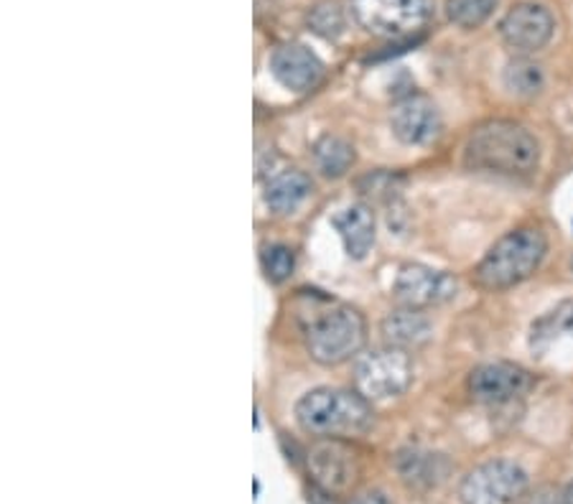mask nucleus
<instances>
[{
	"label": "nucleus",
	"instance_id": "1",
	"mask_svg": "<svg viewBox=\"0 0 573 504\" xmlns=\"http://www.w3.org/2000/svg\"><path fill=\"white\" fill-rule=\"evenodd\" d=\"M540 164V145L530 130L510 120H490L469 136L467 166L492 174L528 176Z\"/></svg>",
	"mask_w": 573,
	"mask_h": 504
},
{
	"label": "nucleus",
	"instance_id": "2",
	"mask_svg": "<svg viewBox=\"0 0 573 504\" xmlns=\"http://www.w3.org/2000/svg\"><path fill=\"white\" fill-rule=\"evenodd\" d=\"M301 429L324 438L360 436L373 425V408L365 395L342 387H319L299 400Z\"/></svg>",
	"mask_w": 573,
	"mask_h": 504
},
{
	"label": "nucleus",
	"instance_id": "3",
	"mask_svg": "<svg viewBox=\"0 0 573 504\" xmlns=\"http://www.w3.org/2000/svg\"><path fill=\"white\" fill-rule=\"evenodd\" d=\"M548 239L543 230L521 227L507 232L500 243H494L484 260L477 266V283L490 291H505L528 281L546 258Z\"/></svg>",
	"mask_w": 573,
	"mask_h": 504
},
{
	"label": "nucleus",
	"instance_id": "4",
	"mask_svg": "<svg viewBox=\"0 0 573 504\" xmlns=\"http://www.w3.org/2000/svg\"><path fill=\"white\" fill-rule=\"evenodd\" d=\"M367 324L352 306H329L306 327V347L316 362L342 364L365 347Z\"/></svg>",
	"mask_w": 573,
	"mask_h": 504
},
{
	"label": "nucleus",
	"instance_id": "5",
	"mask_svg": "<svg viewBox=\"0 0 573 504\" xmlns=\"http://www.w3.org/2000/svg\"><path fill=\"white\" fill-rule=\"evenodd\" d=\"M413 383V360L408 349L383 347L362 354L354 364V385L367 400H385L406 392Z\"/></svg>",
	"mask_w": 573,
	"mask_h": 504
},
{
	"label": "nucleus",
	"instance_id": "6",
	"mask_svg": "<svg viewBox=\"0 0 573 504\" xmlns=\"http://www.w3.org/2000/svg\"><path fill=\"white\" fill-rule=\"evenodd\" d=\"M350 8L373 36H410L431 19V0H350Z\"/></svg>",
	"mask_w": 573,
	"mask_h": 504
},
{
	"label": "nucleus",
	"instance_id": "7",
	"mask_svg": "<svg viewBox=\"0 0 573 504\" xmlns=\"http://www.w3.org/2000/svg\"><path fill=\"white\" fill-rule=\"evenodd\" d=\"M528 490V477L513 461H490L469 471L459 487L461 504H515Z\"/></svg>",
	"mask_w": 573,
	"mask_h": 504
},
{
	"label": "nucleus",
	"instance_id": "8",
	"mask_svg": "<svg viewBox=\"0 0 573 504\" xmlns=\"http://www.w3.org/2000/svg\"><path fill=\"white\" fill-rule=\"evenodd\" d=\"M308 471H312L314 484L331 497V494L352 490L360 477V461L358 454L342 441L327 438L308 452Z\"/></svg>",
	"mask_w": 573,
	"mask_h": 504
},
{
	"label": "nucleus",
	"instance_id": "9",
	"mask_svg": "<svg viewBox=\"0 0 573 504\" xmlns=\"http://www.w3.org/2000/svg\"><path fill=\"white\" fill-rule=\"evenodd\" d=\"M556 21L548 8L538 3H521L510 8L500 23L502 42L517 54H536L553 38Z\"/></svg>",
	"mask_w": 573,
	"mask_h": 504
},
{
	"label": "nucleus",
	"instance_id": "10",
	"mask_svg": "<svg viewBox=\"0 0 573 504\" xmlns=\"http://www.w3.org/2000/svg\"><path fill=\"white\" fill-rule=\"evenodd\" d=\"M533 387V375L513 362H492L482 364L471 372L469 390L479 402L487 406H507L523 398Z\"/></svg>",
	"mask_w": 573,
	"mask_h": 504
},
{
	"label": "nucleus",
	"instance_id": "11",
	"mask_svg": "<svg viewBox=\"0 0 573 504\" xmlns=\"http://www.w3.org/2000/svg\"><path fill=\"white\" fill-rule=\"evenodd\" d=\"M393 296L408 308H429L456 296L454 276L429 266H402L393 283Z\"/></svg>",
	"mask_w": 573,
	"mask_h": 504
},
{
	"label": "nucleus",
	"instance_id": "12",
	"mask_svg": "<svg viewBox=\"0 0 573 504\" xmlns=\"http://www.w3.org/2000/svg\"><path fill=\"white\" fill-rule=\"evenodd\" d=\"M393 133L406 145H425L441 136V113L425 95H408L393 107Z\"/></svg>",
	"mask_w": 573,
	"mask_h": 504
},
{
	"label": "nucleus",
	"instance_id": "13",
	"mask_svg": "<svg viewBox=\"0 0 573 504\" xmlns=\"http://www.w3.org/2000/svg\"><path fill=\"white\" fill-rule=\"evenodd\" d=\"M273 77L291 92H306L321 80V61L312 49L301 44H283L273 51L270 59Z\"/></svg>",
	"mask_w": 573,
	"mask_h": 504
},
{
	"label": "nucleus",
	"instance_id": "14",
	"mask_svg": "<svg viewBox=\"0 0 573 504\" xmlns=\"http://www.w3.org/2000/svg\"><path fill=\"white\" fill-rule=\"evenodd\" d=\"M339 237L347 247V255L354 260H362L370 253V247L375 243V214L373 209L365 204H352L339 212L335 220Z\"/></svg>",
	"mask_w": 573,
	"mask_h": 504
},
{
	"label": "nucleus",
	"instance_id": "15",
	"mask_svg": "<svg viewBox=\"0 0 573 504\" xmlns=\"http://www.w3.org/2000/svg\"><path fill=\"white\" fill-rule=\"evenodd\" d=\"M383 337L390 347L413 349L431 339V321L421 314V308L402 306L398 312L387 314L383 321Z\"/></svg>",
	"mask_w": 573,
	"mask_h": 504
},
{
	"label": "nucleus",
	"instance_id": "16",
	"mask_svg": "<svg viewBox=\"0 0 573 504\" xmlns=\"http://www.w3.org/2000/svg\"><path fill=\"white\" fill-rule=\"evenodd\" d=\"M308 194H312V181H308L304 171H281L266 186V204L276 214H289L293 209H299Z\"/></svg>",
	"mask_w": 573,
	"mask_h": 504
},
{
	"label": "nucleus",
	"instance_id": "17",
	"mask_svg": "<svg viewBox=\"0 0 573 504\" xmlns=\"http://www.w3.org/2000/svg\"><path fill=\"white\" fill-rule=\"evenodd\" d=\"M566 337L573 339V301H563L553 312H548L543 319L533 324L530 349L536 354H546L556 341Z\"/></svg>",
	"mask_w": 573,
	"mask_h": 504
},
{
	"label": "nucleus",
	"instance_id": "18",
	"mask_svg": "<svg viewBox=\"0 0 573 504\" xmlns=\"http://www.w3.org/2000/svg\"><path fill=\"white\" fill-rule=\"evenodd\" d=\"M398 469L402 482L410 487H436L441 479L446 477L448 464L444 456L408 452V454H400Z\"/></svg>",
	"mask_w": 573,
	"mask_h": 504
},
{
	"label": "nucleus",
	"instance_id": "19",
	"mask_svg": "<svg viewBox=\"0 0 573 504\" xmlns=\"http://www.w3.org/2000/svg\"><path fill=\"white\" fill-rule=\"evenodd\" d=\"M314 159L316 166L327 176H342L354 164V149L344 138L324 136L321 141H316L314 145Z\"/></svg>",
	"mask_w": 573,
	"mask_h": 504
},
{
	"label": "nucleus",
	"instance_id": "20",
	"mask_svg": "<svg viewBox=\"0 0 573 504\" xmlns=\"http://www.w3.org/2000/svg\"><path fill=\"white\" fill-rule=\"evenodd\" d=\"M505 87L517 97H533L543 87V72L530 59L517 57L505 69Z\"/></svg>",
	"mask_w": 573,
	"mask_h": 504
},
{
	"label": "nucleus",
	"instance_id": "21",
	"mask_svg": "<svg viewBox=\"0 0 573 504\" xmlns=\"http://www.w3.org/2000/svg\"><path fill=\"white\" fill-rule=\"evenodd\" d=\"M498 8V0H446V15L459 28H479Z\"/></svg>",
	"mask_w": 573,
	"mask_h": 504
},
{
	"label": "nucleus",
	"instance_id": "22",
	"mask_svg": "<svg viewBox=\"0 0 573 504\" xmlns=\"http://www.w3.org/2000/svg\"><path fill=\"white\" fill-rule=\"evenodd\" d=\"M308 26L321 38H337L344 31V8L337 0H321L308 11Z\"/></svg>",
	"mask_w": 573,
	"mask_h": 504
},
{
	"label": "nucleus",
	"instance_id": "23",
	"mask_svg": "<svg viewBox=\"0 0 573 504\" xmlns=\"http://www.w3.org/2000/svg\"><path fill=\"white\" fill-rule=\"evenodd\" d=\"M293 266H296V258H293L291 247L270 245L262 250V270L273 283L285 281L293 273Z\"/></svg>",
	"mask_w": 573,
	"mask_h": 504
},
{
	"label": "nucleus",
	"instance_id": "24",
	"mask_svg": "<svg viewBox=\"0 0 573 504\" xmlns=\"http://www.w3.org/2000/svg\"><path fill=\"white\" fill-rule=\"evenodd\" d=\"M521 504H566V497H563V490H556V487H540V490L530 492L528 497L523 494Z\"/></svg>",
	"mask_w": 573,
	"mask_h": 504
},
{
	"label": "nucleus",
	"instance_id": "25",
	"mask_svg": "<svg viewBox=\"0 0 573 504\" xmlns=\"http://www.w3.org/2000/svg\"><path fill=\"white\" fill-rule=\"evenodd\" d=\"M350 504H390V500L383 492H365L360 497H354Z\"/></svg>",
	"mask_w": 573,
	"mask_h": 504
},
{
	"label": "nucleus",
	"instance_id": "26",
	"mask_svg": "<svg viewBox=\"0 0 573 504\" xmlns=\"http://www.w3.org/2000/svg\"><path fill=\"white\" fill-rule=\"evenodd\" d=\"M563 497H566V504H573V482L563 490Z\"/></svg>",
	"mask_w": 573,
	"mask_h": 504
}]
</instances>
